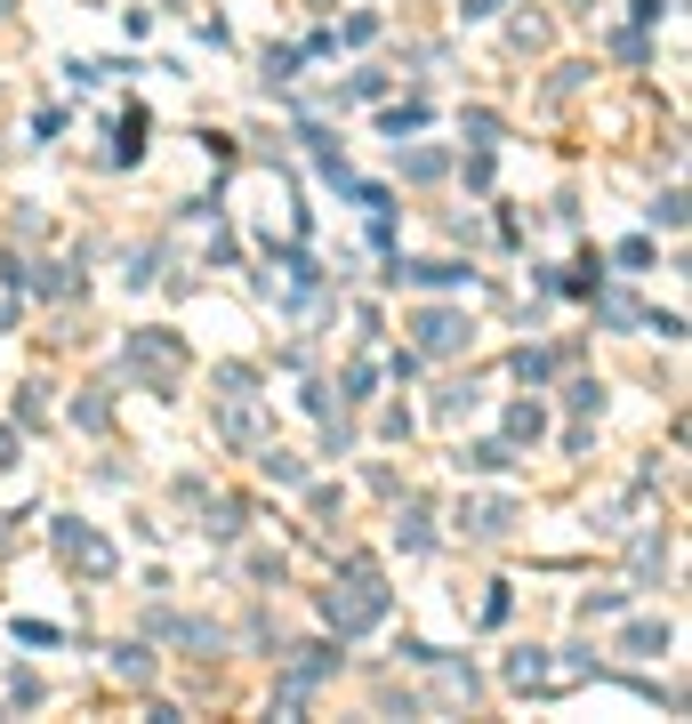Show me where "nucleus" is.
Masks as SVG:
<instances>
[{
    "instance_id": "1",
    "label": "nucleus",
    "mask_w": 692,
    "mask_h": 724,
    "mask_svg": "<svg viewBox=\"0 0 692 724\" xmlns=\"http://www.w3.org/2000/svg\"><path fill=\"white\" fill-rule=\"evenodd\" d=\"M419 339H427V346H459V322H452V315H427Z\"/></svg>"
}]
</instances>
